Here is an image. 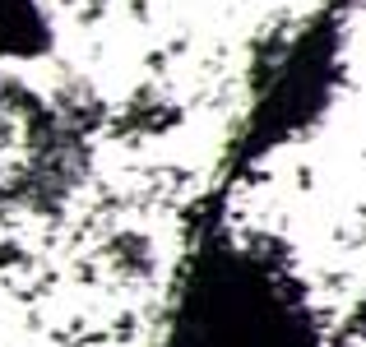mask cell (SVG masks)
<instances>
[{
    "label": "cell",
    "mask_w": 366,
    "mask_h": 347,
    "mask_svg": "<svg viewBox=\"0 0 366 347\" xmlns=\"http://www.w3.org/2000/svg\"><path fill=\"white\" fill-rule=\"evenodd\" d=\"M56 42L51 14L42 0H0V56L5 61H37Z\"/></svg>",
    "instance_id": "obj_1"
}]
</instances>
